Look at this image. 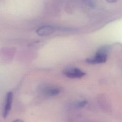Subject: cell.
Here are the masks:
<instances>
[{"label":"cell","instance_id":"2","mask_svg":"<svg viewBox=\"0 0 122 122\" xmlns=\"http://www.w3.org/2000/svg\"><path fill=\"white\" fill-rule=\"evenodd\" d=\"M63 74L70 78H80L85 75V73L79 68L68 67L63 71Z\"/></svg>","mask_w":122,"mask_h":122},{"label":"cell","instance_id":"5","mask_svg":"<svg viewBox=\"0 0 122 122\" xmlns=\"http://www.w3.org/2000/svg\"><path fill=\"white\" fill-rule=\"evenodd\" d=\"M45 95L48 96H53L58 95L60 92V90L56 87H47L43 91Z\"/></svg>","mask_w":122,"mask_h":122},{"label":"cell","instance_id":"3","mask_svg":"<svg viewBox=\"0 0 122 122\" xmlns=\"http://www.w3.org/2000/svg\"><path fill=\"white\" fill-rule=\"evenodd\" d=\"M13 93L11 92H8L6 95L3 110V117L4 118H6L8 116L11 110L13 101Z\"/></svg>","mask_w":122,"mask_h":122},{"label":"cell","instance_id":"8","mask_svg":"<svg viewBox=\"0 0 122 122\" xmlns=\"http://www.w3.org/2000/svg\"><path fill=\"white\" fill-rule=\"evenodd\" d=\"M108 2L110 3H113V2H116L117 0H106Z\"/></svg>","mask_w":122,"mask_h":122},{"label":"cell","instance_id":"6","mask_svg":"<svg viewBox=\"0 0 122 122\" xmlns=\"http://www.w3.org/2000/svg\"><path fill=\"white\" fill-rule=\"evenodd\" d=\"M87 103L88 102L86 101L78 102H76V106L77 108H82L84 107L87 104Z\"/></svg>","mask_w":122,"mask_h":122},{"label":"cell","instance_id":"1","mask_svg":"<svg viewBox=\"0 0 122 122\" xmlns=\"http://www.w3.org/2000/svg\"><path fill=\"white\" fill-rule=\"evenodd\" d=\"M108 51L109 47L108 46H102L99 49L94 56L87 58L86 61L92 64L104 63L107 60Z\"/></svg>","mask_w":122,"mask_h":122},{"label":"cell","instance_id":"4","mask_svg":"<svg viewBox=\"0 0 122 122\" xmlns=\"http://www.w3.org/2000/svg\"><path fill=\"white\" fill-rule=\"evenodd\" d=\"M55 31V28L52 26H43L40 27L36 30L38 35L41 36H45L51 34Z\"/></svg>","mask_w":122,"mask_h":122},{"label":"cell","instance_id":"7","mask_svg":"<svg viewBox=\"0 0 122 122\" xmlns=\"http://www.w3.org/2000/svg\"><path fill=\"white\" fill-rule=\"evenodd\" d=\"M12 122H24V121L21 119H16V120H15L14 121H13Z\"/></svg>","mask_w":122,"mask_h":122}]
</instances>
